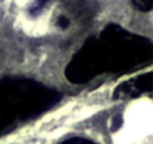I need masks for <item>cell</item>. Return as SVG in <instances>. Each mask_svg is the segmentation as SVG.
Masks as SVG:
<instances>
[{"mask_svg": "<svg viewBox=\"0 0 153 144\" xmlns=\"http://www.w3.org/2000/svg\"><path fill=\"white\" fill-rule=\"evenodd\" d=\"M152 54L149 39L110 24L75 53L66 68V77L75 84H83L104 72H125L143 66L152 60Z\"/></svg>", "mask_w": 153, "mask_h": 144, "instance_id": "1", "label": "cell"}, {"mask_svg": "<svg viewBox=\"0 0 153 144\" xmlns=\"http://www.w3.org/2000/svg\"><path fill=\"white\" fill-rule=\"evenodd\" d=\"M60 93L27 78L0 80V135L50 110Z\"/></svg>", "mask_w": 153, "mask_h": 144, "instance_id": "2", "label": "cell"}, {"mask_svg": "<svg viewBox=\"0 0 153 144\" xmlns=\"http://www.w3.org/2000/svg\"><path fill=\"white\" fill-rule=\"evenodd\" d=\"M153 87V80H152V74L138 75L131 78L129 81L122 83L116 90H114V98L117 99H132V98H138L144 93H149Z\"/></svg>", "mask_w": 153, "mask_h": 144, "instance_id": "3", "label": "cell"}, {"mask_svg": "<svg viewBox=\"0 0 153 144\" xmlns=\"http://www.w3.org/2000/svg\"><path fill=\"white\" fill-rule=\"evenodd\" d=\"M53 2V0H35L33 2V5L30 6V14L32 15H38V14H41L50 3Z\"/></svg>", "mask_w": 153, "mask_h": 144, "instance_id": "4", "label": "cell"}, {"mask_svg": "<svg viewBox=\"0 0 153 144\" xmlns=\"http://www.w3.org/2000/svg\"><path fill=\"white\" fill-rule=\"evenodd\" d=\"M134 5L140 11H150L152 9V0H134Z\"/></svg>", "mask_w": 153, "mask_h": 144, "instance_id": "5", "label": "cell"}, {"mask_svg": "<svg viewBox=\"0 0 153 144\" xmlns=\"http://www.w3.org/2000/svg\"><path fill=\"white\" fill-rule=\"evenodd\" d=\"M69 17L68 15H65V14H60L59 17H57V26L59 27H62V29H66V27H69Z\"/></svg>", "mask_w": 153, "mask_h": 144, "instance_id": "6", "label": "cell"}, {"mask_svg": "<svg viewBox=\"0 0 153 144\" xmlns=\"http://www.w3.org/2000/svg\"><path fill=\"white\" fill-rule=\"evenodd\" d=\"M62 144H95V143H92L86 138H71L68 141H63Z\"/></svg>", "mask_w": 153, "mask_h": 144, "instance_id": "7", "label": "cell"}]
</instances>
